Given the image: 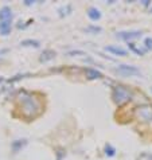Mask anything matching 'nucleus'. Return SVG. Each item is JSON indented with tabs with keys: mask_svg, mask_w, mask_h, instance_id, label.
<instances>
[{
	"mask_svg": "<svg viewBox=\"0 0 152 160\" xmlns=\"http://www.w3.org/2000/svg\"><path fill=\"white\" fill-rule=\"evenodd\" d=\"M131 97H132V94L125 88H123V86H116L115 90H113V98H115L116 104H119V105L128 101V100H131Z\"/></svg>",
	"mask_w": 152,
	"mask_h": 160,
	"instance_id": "obj_1",
	"label": "nucleus"
},
{
	"mask_svg": "<svg viewBox=\"0 0 152 160\" xmlns=\"http://www.w3.org/2000/svg\"><path fill=\"white\" fill-rule=\"evenodd\" d=\"M117 73L123 76H140V70L135 66H128V65H120L116 69Z\"/></svg>",
	"mask_w": 152,
	"mask_h": 160,
	"instance_id": "obj_2",
	"label": "nucleus"
},
{
	"mask_svg": "<svg viewBox=\"0 0 152 160\" xmlns=\"http://www.w3.org/2000/svg\"><path fill=\"white\" fill-rule=\"evenodd\" d=\"M143 32L141 31H121V32H117V38L120 39H125V40H129V39H133V38H140Z\"/></svg>",
	"mask_w": 152,
	"mask_h": 160,
	"instance_id": "obj_3",
	"label": "nucleus"
},
{
	"mask_svg": "<svg viewBox=\"0 0 152 160\" xmlns=\"http://www.w3.org/2000/svg\"><path fill=\"white\" fill-rule=\"evenodd\" d=\"M148 113H149V114H152V108L143 106V108H139V110H137L139 117H141V118H144V120H151V118H152L151 116H148Z\"/></svg>",
	"mask_w": 152,
	"mask_h": 160,
	"instance_id": "obj_4",
	"label": "nucleus"
},
{
	"mask_svg": "<svg viewBox=\"0 0 152 160\" xmlns=\"http://www.w3.org/2000/svg\"><path fill=\"white\" fill-rule=\"evenodd\" d=\"M12 19V11L9 7H3L0 9V20L4 22V20H11Z\"/></svg>",
	"mask_w": 152,
	"mask_h": 160,
	"instance_id": "obj_5",
	"label": "nucleus"
},
{
	"mask_svg": "<svg viewBox=\"0 0 152 160\" xmlns=\"http://www.w3.org/2000/svg\"><path fill=\"white\" fill-rule=\"evenodd\" d=\"M105 50H106V51H109V53L116 54V55H120V57H125V55H128V51H127V50H124V49H121V47L106 46V47H105Z\"/></svg>",
	"mask_w": 152,
	"mask_h": 160,
	"instance_id": "obj_6",
	"label": "nucleus"
},
{
	"mask_svg": "<svg viewBox=\"0 0 152 160\" xmlns=\"http://www.w3.org/2000/svg\"><path fill=\"white\" fill-rule=\"evenodd\" d=\"M88 16H89L93 22H96V20H100V19H101V12H100L96 7H90V8L88 9Z\"/></svg>",
	"mask_w": 152,
	"mask_h": 160,
	"instance_id": "obj_7",
	"label": "nucleus"
},
{
	"mask_svg": "<svg viewBox=\"0 0 152 160\" xmlns=\"http://www.w3.org/2000/svg\"><path fill=\"white\" fill-rule=\"evenodd\" d=\"M11 30V20H4V22L0 23V32L3 35H7Z\"/></svg>",
	"mask_w": 152,
	"mask_h": 160,
	"instance_id": "obj_8",
	"label": "nucleus"
},
{
	"mask_svg": "<svg viewBox=\"0 0 152 160\" xmlns=\"http://www.w3.org/2000/svg\"><path fill=\"white\" fill-rule=\"evenodd\" d=\"M55 57V53L51 51V50H46L45 53L42 54V57H40V61L42 62H46V61H49V59H53Z\"/></svg>",
	"mask_w": 152,
	"mask_h": 160,
	"instance_id": "obj_9",
	"label": "nucleus"
},
{
	"mask_svg": "<svg viewBox=\"0 0 152 160\" xmlns=\"http://www.w3.org/2000/svg\"><path fill=\"white\" fill-rule=\"evenodd\" d=\"M22 46H34V47H39L40 43L38 42V40H32V39H27V40H23L22 43H20Z\"/></svg>",
	"mask_w": 152,
	"mask_h": 160,
	"instance_id": "obj_10",
	"label": "nucleus"
},
{
	"mask_svg": "<svg viewBox=\"0 0 152 160\" xmlns=\"http://www.w3.org/2000/svg\"><path fill=\"white\" fill-rule=\"evenodd\" d=\"M86 73L89 74L90 78H100V77H102L101 76V73L97 70H93V69H86Z\"/></svg>",
	"mask_w": 152,
	"mask_h": 160,
	"instance_id": "obj_11",
	"label": "nucleus"
},
{
	"mask_svg": "<svg viewBox=\"0 0 152 160\" xmlns=\"http://www.w3.org/2000/svg\"><path fill=\"white\" fill-rule=\"evenodd\" d=\"M85 31H88V32H101V31H102V28H101V27L90 26V27H86Z\"/></svg>",
	"mask_w": 152,
	"mask_h": 160,
	"instance_id": "obj_12",
	"label": "nucleus"
},
{
	"mask_svg": "<svg viewBox=\"0 0 152 160\" xmlns=\"http://www.w3.org/2000/svg\"><path fill=\"white\" fill-rule=\"evenodd\" d=\"M105 151H106V155L108 156H113L115 155V148L113 147H110V145H106V147H105Z\"/></svg>",
	"mask_w": 152,
	"mask_h": 160,
	"instance_id": "obj_13",
	"label": "nucleus"
},
{
	"mask_svg": "<svg viewBox=\"0 0 152 160\" xmlns=\"http://www.w3.org/2000/svg\"><path fill=\"white\" fill-rule=\"evenodd\" d=\"M129 47H131V50H133V51H135V53H136V54H139V55H143V51H141V50H139V49H137V47H136V46H135L133 45V43H129Z\"/></svg>",
	"mask_w": 152,
	"mask_h": 160,
	"instance_id": "obj_14",
	"label": "nucleus"
},
{
	"mask_svg": "<svg viewBox=\"0 0 152 160\" xmlns=\"http://www.w3.org/2000/svg\"><path fill=\"white\" fill-rule=\"evenodd\" d=\"M144 43H145V46H147V49L152 50V38H145Z\"/></svg>",
	"mask_w": 152,
	"mask_h": 160,
	"instance_id": "obj_15",
	"label": "nucleus"
},
{
	"mask_svg": "<svg viewBox=\"0 0 152 160\" xmlns=\"http://www.w3.org/2000/svg\"><path fill=\"white\" fill-rule=\"evenodd\" d=\"M76 54H81V55H86V54L84 53V51H70V53H69V55H70V57H73V55H76Z\"/></svg>",
	"mask_w": 152,
	"mask_h": 160,
	"instance_id": "obj_16",
	"label": "nucleus"
},
{
	"mask_svg": "<svg viewBox=\"0 0 152 160\" xmlns=\"http://www.w3.org/2000/svg\"><path fill=\"white\" fill-rule=\"evenodd\" d=\"M151 11H152V9H151Z\"/></svg>",
	"mask_w": 152,
	"mask_h": 160,
	"instance_id": "obj_17",
	"label": "nucleus"
}]
</instances>
